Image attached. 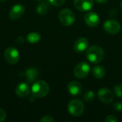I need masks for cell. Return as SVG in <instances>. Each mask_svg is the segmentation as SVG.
I'll list each match as a JSON object with an SVG mask.
<instances>
[{
  "label": "cell",
  "instance_id": "obj_13",
  "mask_svg": "<svg viewBox=\"0 0 122 122\" xmlns=\"http://www.w3.org/2000/svg\"><path fill=\"white\" fill-rule=\"evenodd\" d=\"M68 92L72 96H80L82 93V86L81 84L76 81H71L68 86Z\"/></svg>",
  "mask_w": 122,
  "mask_h": 122
},
{
  "label": "cell",
  "instance_id": "obj_28",
  "mask_svg": "<svg viewBox=\"0 0 122 122\" xmlns=\"http://www.w3.org/2000/svg\"><path fill=\"white\" fill-rule=\"evenodd\" d=\"M121 8H122V1L121 2Z\"/></svg>",
  "mask_w": 122,
  "mask_h": 122
},
{
  "label": "cell",
  "instance_id": "obj_8",
  "mask_svg": "<svg viewBox=\"0 0 122 122\" xmlns=\"http://www.w3.org/2000/svg\"><path fill=\"white\" fill-rule=\"evenodd\" d=\"M98 97L104 104H111L114 100L113 93L107 88H102L98 92Z\"/></svg>",
  "mask_w": 122,
  "mask_h": 122
},
{
  "label": "cell",
  "instance_id": "obj_2",
  "mask_svg": "<svg viewBox=\"0 0 122 122\" xmlns=\"http://www.w3.org/2000/svg\"><path fill=\"white\" fill-rule=\"evenodd\" d=\"M31 89L33 96L37 98H43L47 96L50 89L49 84L42 80L34 82Z\"/></svg>",
  "mask_w": 122,
  "mask_h": 122
},
{
  "label": "cell",
  "instance_id": "obj_3",
  "mask_svg": "<svg viewBox=\"0 0 122 122\" xmlns=\"http://www.w3.org/2000/svg\"><path fill=\"white\" fill-rule=\"evenodd\" d=\"M58 17L61 24L65 26H70L73 25L76 20L74 13L69 9H64L60 11Z\"/></svg>",
  "mask_w": 122,
  "mask_h": 122
},
{
  "label": "cell",
  "instance_id": "obj_5",
  "mask_svg": "<svg viewBox=\"0 0 122 122\" xmlns=\"http://www.w3.org/2000/svg\"><path fill=\"white\" fill-rule=\"evenodd\" d=\"M4 56L6 61L9 64H16L19 61V58H20L19 51L13 46L8 47L5 50L4 54Z\"/></svg>",
  "mask_w": 122,
  "mask_h": 122
},
{
  "label": "cell",
  "instance_id": "obj_6",
  "mask_svg": "<svg viewBox=\"0 0 122 122\" xmlns=\"http://www.w3.org/2000/svg\"><path fill=\"white\" fill-rule=\"evenodd\" d=\"M90 66L88 63L83 61L76 66L74 70V76L78 79H84L89 74Z\"/></svg>",
  "mask_w": 122,
  "mask_h": 122
},
{
  "label": "cell",
  "instance_id": "obj_4",
  "mask_svg": "<svg viewBox=\"0 0 122 122\" xmlns=\"http://www.w3.org/2000/svg\"><path fill=\"white\" fill-rule=\"evenodd\" d=\"M68 110L71 116L80 117L84 111V103L79 99H73L68 104Z\"/></svg>",
  "mask_w": 122,
  "mask_h": 122
},
{
  "label": "cell",
  "instance_id": "obj_21",
  "mask_svg": "<svg viewBox=\"0 0 122 122\" xmlns=\"http://www.w3.org/2000/svg\"><path fill=\"white\" fill-rule=\"evenodd\" d=\"M66 0H49V3L55 6H62Z\"/></svg>",
  "mask_w": 122,
  "mask_h": 122
},
{
  "label": "cell",
  "instance_id": "obj_22",
  "mask_svg": "<svg viewBox=\"0 0 122 122\" xmlns=\"http://www.w3.org/2000/svg\"><path fill=\"white\" fill-rule=\"evenodd\" d=\"M54 119L51 116H44L40 119L41 122H54Z\"/></svg>",
  "mask_w": 122,
  "mask_h": 122
},
{
  "label": "cell",
  "instance_id": "obj_14",
  "mask_svg": "<svg viewBox=\"0 0 122 122\" xmlns=\"http://www.w3.org/2000/svg\"><path fill=\"white\" fill-rule=\"evenodd\" d=\"M15 92L17 96L19 97H26L29 94L30 92V87L27 83L21 82L19 84L15 89Z\"/></svg>",
  "mask_w": 122,
  "mask_h": 122
},
{
  "label": "cell",
  "instance_id": "obj_10",
  "mask_svg": "<svg viewBox=\"0 0 122 122\" xmlns=\"http://www.w3.org/2000/svg\"><path fill=\"white\" fill-rule=\"evenodd\" d=\"M25 11V7L21 4L14 5L9 11V17L13 20H16L21 18Z\"/></svg>",
  "mask_w": 122,
  "mask_h": 122
},
{
  "label": "cell",
  "instance_id": "obj_23",
  "mask_svg": "<svg viewBox=\"0 0 122 122\" xmlns=\"http://www.w3.org/2000/svg\"><path fill=\"white\" fill-rule=\"evenodd\" d=\"M105 122H118V119L114 116V115H109L108 116L106 119H105Z\"/></svg>",
  "mask_w": 122,
  "mask_h": 122
},
{
  "label": "cell",
  "instance_id": "obj_20",
  "mask_svg": "<svg viewBox=\"0 0 122 122\" xmlns=\"http://www.w3.org/2000/svg\"><path fill=\"white\" fill-rule=\"evenodd\" d=\"M114 93L118 97H122V84H117L114 87Z\"/></svg>",
  "mask_w": 122,
  "mask_h": 122
},
{
  "label": "cell",
  "instance_id": "obj_17",
  "mask_svg": "<svg viewBox=\"0 0 122 122\" xmlns=\"http://www.w3.org/2000/svg\"><path fill=\"white\" fill-rule=\"evenodd\" d=\"M49 9V4L47 1L41 2L36 8V11L39 15H44L46 14Z\"/></svg>",
  "mask_w": 122,
  "mask_h": 122
},
{
  "label": "cell",
  "instance_id": "obj_24",
  "mask_svg": "<svg viewBox=\"0 0 122 122\" xmlns=\"http://www.w3.org/2000/svg\"><path fill=\"white\" fill-rule=\"evenodd\" d=\"M114 109L118 112H120L122 111V103L121 102H116L114 104Z\"/></svg>",
  "mask_w": 122,
  "mask_h": 122
},
{
  "label": "cell",
  "instance_id": "obj_26",
  "mask_svg": "<svg viewBox=\"0 0 122 122\" xmlns=\"http://www.w3.org/2000/svg\"><path fill=\"white\" fill-rule=\"evenodd\" d=\"M109 0H96V1L99 4H106Z\"/></svg>",
  "mask_w": 122,
  "mask_h": 122
},
{
  "label": "cell",
  "instance_id": "obj_7",
  "mask_svg": "<svg viewBox=\"0 0 122 122\" xmlns=\"http://www.w3.org/2000/svg\"><path fill=\"white\" fill-rule=\"evenodd\" d=\"M104 29L110 34H116L121 30V24L117 20L108 19L104 24Z\"/></svg>",
  "mask_w": 122,
  "mask_h": 122
},
{
  "label": "cell",
  "instance_id": "obj_18",
  "mask_svg": "<svg viewBox=\"0 0 122 122\" xmlns=\"http://www.w3.org/2000/svg\"><path fill=\"white\" fill-rule=\"evenodd\" d=\"M28 41L31 44H36L37 42H39L41 39V36L38 33H36V32H31V33H29L28 35H27V37H26Z\"/></svg>",
  "mask_w": 122,
  "mask_h": 122
},
{
  "label": "cell",
  "instance_id": "obj_29",
  "mask_svg": "<svg viewBox=\"0 0 122 122\" xmlns=\"http://www.w3.org/2000/svg\"><path fill=\"white\" fill-rule=\"evenodd\" d=\"M36 1H40V0H36Z\"/></svg>",
  "mask_w": 122,
  "mask_h": 122
},
{
  "label": "cell",
  "instance_id": "obj_15",
  "mask_svg": "<svg viewBox=\"0 0 122 122\" xmlns=\"http://www.w3.org/2000/svg\"><path fill=\"white\" fill-rule=\"evenodd\" d=\"M39 74V70L36 68H29L26 69V73H25L26 81L29 83L34 82L38 77Z\"/></svg>",
  "mask_w": 122,
  "mask_h": 122
},
{
  "label": "cell",
  "instance_id": "obj_12",
  "mask_svg": "<svg viewBox=\"0 0 122 122\" xmlns=\"http://www.w3.org/2000/svg\"><path fill=\"white\" fill-rule=\"evenodd\" d=\"M89 46V41L85 37H80L76 40L74 44V49L77 53L84 52Z\"/></svg>",
  "mask_w": 122,
  "mask_h": 122
},
{
  "label": "cell",
  "instance_id": "obj_27",
  "mask_svg": "<svg viewBox=\"0 0 122 122\" xmlns=\"http://www.w3.org/2000/svg\"><path fill=\"white\" fill-rule=\"evenodd\" d=\"M6 0H0V2H4Z\"/></svg>",
  "mask_w": 122,
  "mask_h": 122
},
{
  "label": "cell",
  "instance_id": "obj_16",
  "mask_svg": "<svg viewBox=\"0 0 122 122\" xmlns=\"http://www.w3.org/2000/svg\"><path fill=\"white\" fill-rule=\"evenodd\" d=\"M92 74L96 79H102L106 74V70L102 66L97 65L92 69Z\"/></svg>",
  "mask_w": 122,
  "mask_h": 122
},
{
  "label": "cell",
  "instance_id": "obj_9",
  "mask_svg": "<svg viewBox=\"0 0 122 122\" xmlns=\"http://www.w3.org/2000/svg\"><path fill=\"white\" fill-rule=\"evenodd\" d=\"M75 8L81 11H86L94 6V0H74Z\"/></svg>",
  "mask_w": 122,
  "mask_h": 122
},
{
  "label": "cell",
  "instance_id": "obj_11",
  "mask_svg": "<svg viewBox=\"0 0 122 122\" xmlns=\"http://www.w3.org/2000/svg\"><path fill=\"white\" fill-rule=\"evenodd\" d=\"M86 24L91 27H96L99 24V16L96 12H89L84 16Z\"/></svg>",
  "mask_w": 122,
  "mask_h": 122
},
{
  "label": "cell",
  "instance_id": "obj_19",
  "mask_svg": "<svg viewBox=\"0 0 122 122\" xmlns=\"http://www.w3.org/2000/svg\"><path fill=\"white\" fill-rule=\"evenodd\" d=\"M83 98L86 102H92L95 99V94L92 91H88L84 94Z\"/></svg>",
  "mask_w": 122,
  "mask_h": 122
},
{
  "label": "cell",
  "instance_id": "obj_1",
  "mask_svg": "<svg viewBox=\"0 0 122 122\" xmlns=\"http://www.w3.org/2000/svg\"><path fill=\"white\" fill-rule=\"evenodd\" d=\"M105 56L103 49L99 46H91L86 52V58L89 61L94 64H98L101 62Z\"/></svg>",
  "mask_w": 122,
  "mask_h": 122
},
{
  "label": "cell",
  "instance_id": "obj_25",
  "mask_svg": "<svg viewBox=\"0 0 122 122\" xmlns=\"http://www.w3.org/2000/svg\"><path fill=\"white\" fill-rule=\"evenodd\" d=\"M6 117V114L5 111L0 109V122H3L4 120H5Z\"/></svg>",
  "mask_w": 122,
  "mask_h": 122
}]
</instances>
